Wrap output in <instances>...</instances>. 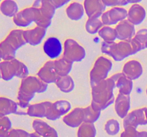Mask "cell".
I'll use <instances>...</instances> for the list:
<instances>
[{
	"label": "cell",
	"mask_w": 147,
	"mask_h": 137,
	"mask_svg": "<svg viewBox=\"0 0 147 137\" xmlns=\"http://www.w3.org/2000/svg\"><path fill=\"white\" fill-rule=\"evenodd\" d=\"M114 81L116 88L119 89V94L130 96L134 88V82L132 80L126 77L122 72L116 73L111 76Z\"/></svg>",
	"instance_id": "cell-13"
},
{
	"label": "cell",
	"mask_w": 147,
	"mask_h": 137,
	"mask_svg": "<svg viewBox=\"0 0 147 137\" xmlns=\"http://www.w3.org/2000/svg\"><path fill=\"white\" fill-rule=\"evenodd\" d=\"M6 137H31V133L22 128H11Z\"/></svg>",
	"instance_id": "cell-37"
},
{
	"label": "cell",
	"mask_w": 147,
	"mask_h": 137,
	"mask_svg": "<svg viewBox=\"0 0 147 137\" xmlns=\"http://www.w3.org/2000/svg\"><path fill=\"white\" fill-rule=\"evenodd\" d=\"M71 110V104L67 100H57L52 102L46 118L51 121H55L64 116Z\"/></svg>",
	"instance_id": "cell-8"
},
{
	"label": "cell",
	"mask_w": 147,
	"mask_h": 137,
	"mask_svg": "<svg viewBox=\"0 0 147 137\" xmlns=\"http://www.w3.org/2000/svg\"><path fill=\"white\" fill-rule=\"evenodd\" d=\"M0 11L3 15L13 18L20 11L18 4L15 1L4 0L0 3Z\"/></svg>",
	"instance_id": "cell-27"
},
{
	"label": "cell",
	"mask_w": 147,
	"mask_h": 137,
	"mask_svg": "<svg viewBox=\"0 0 147 137\" xmlns=\"http://www.w3.org/2000/svg\"><path fill=\"white\" fill-rule=\"evenodd\" d=\"M138 131L134 127L129 126L124 128L123 132L121 134L120 137H137Z\"/></svg>",
	"instance_id": "cell-39"
},
{
	"label": "cell",
	"mask_w": 147,
	"mask_h": 137,
	"mask_svg": "<svg viewBox=\"0 0 147 137\" xmlns=\"http://www.w3.org/2000/svg\"><path fill=\"white\" fill-rule=\"evenodd\" d=\"M22 29H13L0 42V58L2 61H11L16 59V52L27 44L23 37Z\"/></svg>",
	"instance_id": "cell-4"
},
{
	"label": "cell",
	"mask_w": 147,
	"mask_h": 137,
	"mask_svg": "<svg viewBox=\"0 0 147 137\" xmlns=\"http://www.w3.org/2000/svg\"><path fill=\"white\" fill-rule=\"evenodd\" d=\"M114 81L111 77L91 86V106L96 111H101L115 102Z\"/></svg>",
	"instance_id": "cell-1"
},
{
	"label": "cell",
	"mask_w": 147,
	"mask_h": 137,
	"mask_svg": "<svg viewBox=\"0 0 147 137\" xmlns=\"http://www.w3.org/2000/svg\"><path fill=\"white\" fill-rule=\"evenodd\" d=\"M31 137H42V136L40 135H39L37 133H36L35 131H34V132L31 133Z\"/></svg>",
	"instance_id": "cell-43"
},
{
	"label": "cell",
	"mask_w": 147,
	"mask_h": 137,
	"mask_svg": "<svg viewBox=\"0 0 147 137\" xmlns=\"http://www.w3.org/2000/svg\"><path fill=\"white\" fill-rule=\"evenodd\" d=\"M0 73L4 81H10L14 77L23 78L29 76L28 67L17 59L11 61H2L0 63Z\"/></svg>",
	"instance_id": "cell-5"
},
{
	"label": "cell",
	"mask_w": 147,
	"mask_h": 137,
	"mask_svg": "<svg viewBox=\"0 0 147 137\" xmlns=\"http://www.w3.org/2000/svg\"><path fill=\"white\" fill-rule=\"evenodd\" d=\"M73 63L70 62L63 57L54 61V67L59 76H65L69 75L73 68Z\"/></svg>",
	"instance_id": "cell-26"
},
{
	"label": "cell",
	"mask_w": 147,
	"mask_h": 137,
	"mask_svg": "<svg viewBox=\"0 0 147 137\" xmlns=\"http://www.w3.org/2000/svg\"><path fill=\"white\" fill-rule=\"evenodd\" d=\"M109 12L113 25H117L121 21L127 19L128 10L123 7H112L109 10Z\"/></svg>",
	"instance_id": "cell-28"
},
{
	"label": "cell",
	"mask_w": 147,
	"mask_h": 137,
	"mask_svg": "<svg viewBox=\"0 0 147 137\" xmlns=\"http://www.w3.org/2000/svg\"><path fill=\"white\" fill-rule=\"evenodd\" d=\"M18 104L14 100L5 96H0V117L8 116L17 112Z\"/></svg>",
	"instance_id": "cell-23"
},
{
	"label": "cell",
	"mask_w": 147,
	"mask_h": 137,
	"mask_svg": "<svg viewBox=\"0 0 147 137\" xmlns=\"http://www.w3.org/2000/svg\"><path fill=\"white\" fill-rule=\"evenodd\" d=\"M106 7H123L130 4L129 0H102Z\"/></svg>",
	"instance_id": "cell-38"
},
{
	"label": "cell",
	"mask_w": 147,
	"mask_h": 137,
	"mask_svg": "<svg viewBox=\"0 0 147 137\" xmlns=\"http://www.w3.org/2000/svg\"><path fill=\"white\" fill-rule=\"evenodd\" d=\"M47 29L35 27L33 29H26L23 31V37L27 44L32 46H37L42 42L45 34Z\"/></svg>",
	"instance_id": "cell-14"
},
{
	"label": "cell",
	"mask_w": 147,
	"mask_h": 137,
	"mask_svg": "<svg viewBox=\"0 0 147 137\" xmlns=\"http://www.w3.org/2000/svg\"><path fill=\"white\" fill-rule=\"evenodd\" d=\"M63 121L68 126L77 128L84 123V108L76 107L63 117Z\"/></svg>",
	"instance_id": "cell-18"
},
{
	"label": "cell",
	"mask_w": 147,
	"mask_h": 137,
	"mask_svg": "<svg viewBox=\"0 0 147 137\" xmlns=\"http://www.w3.org/2000/svg\"><path fill=\"white\" fill-rule=\"evenodd\" d=\"M147 119L145 114L144 107L130 111L123 119V128L131 126L137 129L139 126L146 125Z\"/></svg>",
	"instance_id": "cell-9"
},
{
	"label": "cell",
	"mask_w": 147,
	"mask_h": 137,
	"mask_svg": "<svg viewBox=\"0 0 147 137\" xmlns=\"http://www.w3.org/2000/svg\"><path fill=\"white\" fill-rule=\"evenodd\" d=\"M104 129L109 135H117L121 129L120 123L118 121V120L114 119V118H111L109 121H106V123L105 124Z\"/></svg>",
	"instance_id": "cell-34"
},
{
	"label": "cell",
	"mask_w": 147,
	"mask_h": 137,
	"mask_svg": "<svg viewBox=\"0 0 147 137\" xmlns=\"http://www.w3.org/2000/svg\"><path fill=\"white\" fill-rule=\"evenodd\" d=\"M137 137H147V131H138Z\"/></svg>",
	"instance_id": "cell-42"
},
{
	"label": "cell",
	"mask_w": 147,
	"mask_h": 137,
	"mask_svg": "<svg viewBox=\"0 0 147 137\" xmlns=\"http://www.w3.org/2000/svg\"><path fill=\"white\" fill-rule=\"evenodd\" d=\"M103 27V24L101 20L96 17L88 18L86 23V31L90 34H95L96 33H98V31Z\"/></svg>",
	"instance_id": "cell-32"
},
{
	"label": "cell",
	"mask_w": 147,
	"mask_h": 137,
	"mask_svg": "<svg viewBox=\"0 0 147 137\" xmlns=\"http://www.w3.org/2000/svg\"><path fill=\"white\" fill-rule=\"evenodd\" d=\"M146 95H147V88H146Z\"/></svg>",
	"instance_id": "cell-47"
},
{
	"label": "cell",
	"mask_w": 147,
	"mask_h": 137,
	"mask_svg": "<svg viewBox=\"0 0 147 137\" xmlns=\"http://www.w3.org/2000/svg\"><path fill=\"white\" fill-rule=\"evenodd\" d=\"M121 72L126 77L134 81L139 78L143 74V67L138 60H129L124 64Z\"/></svg>",
	"instance_id": "cell-15"
},
{
	"label": "cell",
	"mask_w": 147,
	"mask_h": 137,
	"mask_svg": "<svg viewBox=\"0 0 147 137\" xmlns=\"http://www.w3.org/2000/svg\"><path fill=\"white\" fill-rule=\"evenodd\" d=\"M117 33V39L125 41L134 38L136 34L135 26L128 19L119 22L115 27Z\"/></svg>",
	"instance_id": "cell-17"
},
{
	"label": "cell",
	"mask_w": 147,
	"mask_h": 137,
	"mask_svg": "<svg viewBox=\"0 0 147 137\" xmlns=\"http://www.w3.org/2000/svg\"><path fill=\"white\" fill-rule=\"evenodd\" d=\"M32 7L39 9L46 19L51 20L55 13V7L52 4L50 0H37L34 1Z\"/></svg>",
	"instance_id": "cell-24"
},
{
	"label": "cell",
	"mask_w": 147,
	"mask_h": 137,
	"mask_svg": "<svg viewBox=\"0 0 147 137\" xmlns=\"http://www.w3.org/2000/svg\"><path fill=\"white\" fill-rule=\"evenodd\" d=\"M11 126L12 124L8 116L0 117V137H6Z\"/></svg>",
	"instance_id": "cell-35"
},
{
	"label": "cell",
	"mask_w": 147,
	"mask_h": 137,
	"mask_svg": "<svg viewBox=\"0 0 147 137\" xmlns=\"http://www.w3.org/2000/svg\"><path fill=\"white\" fill-rule=\"evenodd\" d=\"M114 108L116 114L121 118H124L130 112L131 98L130 96L119 94L116 97Z\"/></svg>",
	"instance_id": "cell-19"
},
{
	"label": "cell",
	"mask_w": 147,
	"mask_h": 137,
	"mask_svg": "<svg viewBox=\"0 0 147 137\" xmlns=\"http://www.w3.org/2000/svg\"><path fill=\"white\" fill-rule=\"evenodd\" d=\"M67 17L73 21H78L83 18L85 13L83 4L78 1H72L65 9Z\"/></svg>",
	"instance_id": "cell-25"
},
{
	"label": "cell",
	"mask_w": 147,
	"mask_h": 137,
	"mask_svg": "<svg viewBox=\"0 0 147 137\" xmlns=\"http://www.w3.org/2000/svg\"><path fill=\"white\" fill-rule=\"evenodd\" d=\"M98 34L103 41L106 42H114L116 39H117V33L116 29L109 26H103Z\"/></svg>",
	"instance_id": "cell-30"
},
{
	"label": "cell",
	"mask_w": 147,
	"mask_h": 137,
	"mask_svg": "<svg viewBox=\"0 0 147 137\" xmlns=\"http://www.w3.org/2000/svg\"><path fill=\"white\" fill-rule=\"evenodd\" d=\"M51 104V101H45L40 103L30 104L27 107V115L30 116V117H36V118H45V117L46 118Z\"/></svg>",
	"instance_id": "cell-22"
},
{
	"label": "cell",
	"mask_w": 147,
	"mask_h": 137,
	"mask_svg": "<svg viewBox=\"0 0 147 137\" xmlns=\"http://www.w3.org/2000/svg\"><path fill=\"white\" fill-rule=\"evenodd\" d=\"M83 7L88 18L100 17L106 7L102 0H86L83 2Z\"/></svg>",
	"instance_id": "cell-16"
},
{
	"label": "cell",
	"mask_w": 147,
	"mask_h": 137,
	"mask_svg": "<svg viewBox=\"0 0 147 137\" xmlns=\"http://www.w3.org/2000/svg\"><path fill=\"white\" fill-rule=\"evenodd\" d=\"M32 126L34 131L42 137H59L55 128L40 118L34 119Z\"/></svg>",
	"instance_id": "cell-20"
},
{
	"label": "cell",
	"mask_w": 147,
	"mask_h": 137,
	"mask_svg": "<svg viewBox=\"0 0 147 137\" xmlns=\"http://www.w3.org/2000/svg\"><path fill=\"white\" fill-rule=\"evenodd\" d=\"M35 20V8L33 7H26L20 10L14 17L13 21L20 27H27L34 22Z\"/></svg>",
	"instance_id": "cell-11"
},
{
	"label": "cell",
	"mask_w": 147,
	"mask_h": 137,
	"mask_svg": "<svg viewBox=\"0 0 147 137\" xmlns=\"http://www.w3.org/2000/svg\"><path fill=\"white\" fill-rule=\"evenodd\" d=\"M47 89V84L38 76H30L22 79L17 93V104L21 108H26L30 101L37 93H43Z\"/></svg>",
	"instance_id": "cell-3"
},
{
	"label": "cell",
	"mask_w": 147,
	"mask_h": 137,
	"mask_svg": "<svg viewBox=\"0 0 147 137\" xmlns=\"http://www.w3.org/2000/svg\"><path fill=\"white\" fill-rule=\"evenodd\" d=\"M1 78V73H0V79Z\"/></svg>",
	"instance_id": "cell-46"
},
{
	"label": "cell",
	"mask_w": 147,
	"mask_h": 137,
	"mask_svg": "<svg viewBox=\"0 0 147 137\" xmlns=\"http://www.w3.org/2000/svg\"><path fill=\"white\" fill-rule=\"evenodd\" d=\"M37 76L47 84L55 83L59 76L55 69L54 61H47L40 68L37 74Z\"/></svg>",
	"instance_id": "cell-12"
},
{
	"label": "cell",
	"mask_w": 147,
	"mask_h": 137,
	"mask_svg": "<svg viewBox=\"0 0 147 137\" xmlns=\"http://www.w3.org/2000/svg\"><path fill=\"white\" fill-rule=\"evenodd\" d=\"M144 111H145V114H146V117L147 119V107H144Z\"/></svg>",
	"instance_id": "cell-44"
},
{
	"label": "cell",
	"mask_w": 147,
	"mask_h": 137,
	"mask_svg": "<svg viewBox=\"0 0 147 137\" xmlns=\"http://www.w3.org/2000/svg\"><path fill=\"white\" fill-rule=\"evenodd\" d=\"M113 67V63L109 58L100 56L95 61L90 72V81L91 86L108 78L109 72Z\"/></svg>",
	"instance_id": "cell-6"
},
{
	"label": "cell",
	"mask_w": 147,
	"mask_h": 137,
	"mask_svg": "<svg viewBox=\"0 0 147 137\" xmlns=\"http://www.w3.org/2000/svg\"><path fill=\"white\" fill-rule=\"evenodd\" d=\"M77 137H96V128L94 124L83 123L78 127Z\"/></svg>",
	"instance_id": "cell-31"
},
{
	"label": "cell",
	"mask_w": 147,
	"mask_h": 137,
	"mask_svg": "<svg viewBox=\"0 0 147 137\" xmlns=\"http://www.w3.org/2000/svg\"><path fill=\"white\" fill-rule=\"evenodd\" d=\"M142 50V45L134 37L129 40L119 41V42L103 41L101 44L102 53L116 61H122Z\"/></svg>",
	"instance_id": "cell-2"
},
{
	"label": "cell",
	"mask_w": 147,
	"mask_h": 137,
	"mask_svg": "<svg viewBox=\"0 0 147 137\" xmlns=\"http://www.w3.org/2000/svg\"><path fill=\"white\" fill-rule=\"evenodd\" d=\"M1 61H2V59H1V58H0V63H1Z\"/></svg>",
	"instance_id": "cell-45"
},
{
	"label": "cell",
	"mask_w": 147,
	"mask_h": 137,
	"mask_svg": "<svg viewBox=\"0 0 147 137\" xmlns=\"http://www.w3.org/2000/svg\"><path fill=\"white\" fill-rule=\"evenodd\" d=\"M101 111H95L91 105L88 106L84 108V122L94 124L98 120Z\"/></svg>",
	"instance_id": "cell-33"
},
{
	"label": "cell",
	"mask_w": 147,
	"mask_h": 137,
	"mask_svg": "<svg viewBox=\"0 0 147 137\" xmlns=\"http://www.w3.org/2000/svg\"><path fill=\"white\" fill-rule=\"evenodd\" d=\"M146 16V9L139 4H134L128 10L127 19L134 26L139 25L145 19Z\"/></svg>",
	"instance_id": "cell-21"
},
{
	"label": "cell",
	"mask_w": 147,
	"mask_h": 137,
	"mask_svg": "<svg viewBox=\"0 0 147 137\" xmlns=\"http://www.w3.org/2000/svg\"><path fill=\"white\" fill-rule=\"evenodd\" d=\"M134 38L140 43L142 50L147 49V29H142L136 33Z\"/></svg>",
	"instance_id": "cell-36"
},
{
	"label": "cell",
	"mask_w": 147,
	"mask_h": 137,
	"mask_svg": "<svg viewBox=\"0 0 147 137\" xmlns=\"http://www.w3.org/2000/svg\"><path fill=\"white\" fill-rule=\"evenodd\" d=\"M55 9H59L70 2L69 0H50Z\"/></svg>",
	"instance_id": "cell-41"
},
{
	"label": "cell",
	"mask_w": 147,
	"mask_h": 137,
	"mask_svg": "<svg viewBox=\"0 0 147 137\" xmlns=\"http://www.w3.org/2000/svg\"><path fill=\"white\" fill-rule=\"evenodd\" d=\"M43 51L51 60L55 61L57 59L63 51L61 41L55 37H49L43 44Z\"/></svg>",
	"instance_id": "cell-10"
},
{
	"label": "cell",
	"mask_w": 147,
	"mask_h": 137,
	"mask_svg": "<svg viewBox=\"0 0 147 137\" xmlns=\"http://www.w3.org/2000/svg\"><path fill=\"white\" fill-rule=\"evenodd\" d=\"M100 20H101L102 23H103V26H111L113 25L112 24L111 21L110 17H109V10L108 11H106L100 17Z\"/></svg>",
	"instance_id": "cell-40"
},
{
	"label": "cell",
	"mask_w": 147,
	"mask_h": 137,
	"mask_svg": "<svg viewBox=\"0 0 147 137\" xmlns=\"http://www.w3.org/2000/svg\"><path fill=\"white\" fill-rule=\"evenodd\" d=\"M0 3H1V1H0Z\"/></svg>",
	"instance_id": "cell-48"
},
{
	"label": "cell",
	"mask_w": 147,
	"mask_h": 137,
	"mask_svg": "<svg viewBox=\"0 0 147 137\" xmlns=\"http://www.w3.org/2000/svg\"><path fill=\"white\" fill-rule=\"evenodd\" d=\"M55 84L63 93L71 92L75 88L74 80L70 75L65 76H59Z\"/></svg>",
	"instance_id": "cell-29"
},
{
	"label": "cell",
	"mask_w": 147,
	"mask_h": 137,
	"mask_svg": "<svg viewBox=\"0 0 147 137\" xmlns=\"http://www.w3.org/2000/svg\"><path fill=\"white\" fill-rule=\"evenodd\" d=\"M86 51L84 47L73 39H67L63 44V57L71 63L84 59Z\"/></svg>",
	"instance_id": "cell-7"
}]
</instances>
